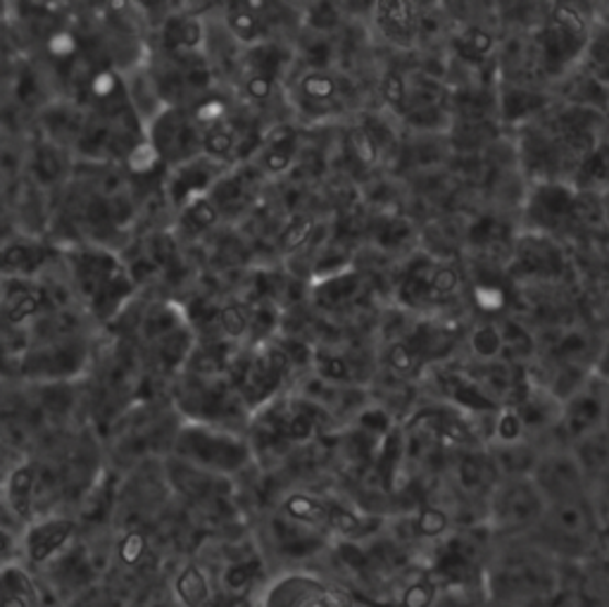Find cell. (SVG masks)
<instances>
[{"label": "cell", "instance_id": "6da1fadb", "mask_svg": "<svg viewBox=\"0 0 609 607\" xmlns=\"http://www.w3.org/2000/svg\"><path fill=\"white\" fill-rule=\"evenodd\" d=\"M593 29L576 5L555 3L533 38L539 60L553 77H560L572 65L582 63L588 51Z\"/></svg>", "mask_w": 609, "mask_h": 607}, {"label": "cell", "instance_id": "7a4b0ae2", "mask_svg": "<svg viewBox=\"0 0 609 607\" xmlns=\"http://www.w3.org/2000/svg\"><path fill=\"white\" fill-rule=\"evenodd\" d=\"M543 551L564 558H578L593 551L600 525L588 496L547 505L539 527L533 529Z\"/></svg>", "mask_w": 609, "mask_h": 607}, {"label": "cell", "instance_id": "3957f363", "mask_svg": "<svg viewBox=\"0 0 609 607\" xmlns=\"http://www.w3.org/2000/svg\"><path fill=\"white\" fill-rule=\"evenodd\" d=\"M557 591V574L553 565L535 555H510L500 565L488 570V594L492 603L519 605L539 600Z\"/></svg>", "mask_w": 609, "mask_h": 607}, {"label": "cell", "instance_id": "277c9868", "mask_svg": "<svg viewBox=\"0 0 609 607\" xmlns=\"http://www.w3.org/2000/svg\"><path fill=\"white\" fill-rule=\"evenodd\" d=\"M547 510V500L527 479H500L488 496V527L492 533H519L539 527Z\"/></svg>", "mask_w": 609, "mask_h": 607}, {"label": "cell", "instance_id": "5b68a950", "mask_svg": "<svg viewBox=\"0 0 609 607\" xmlns=\"http://www.w3.org/2000/svg\"><path fill=\"white\" fill-rule=\"evenodd\" d=\"M547 505L586 498L588 476L574 451H550L539 457L531 474Z\"/></svg>", "mask_w": 609, "mask_h": 607}, {"label": "cell", "instance_id": "8992f818", "mask_svg": "<svg viewBox=\"0 0 609 607\" xmlns=\"http://www.w3.org/2000/svg\"><path fill=\"white\" fill-rule=\"evenodd\" d=\"M353 600L339 588H329L308 576H291L272 588L267 607H351Z\"/></svg>", "mask_w": 609, "mask_h": 607}, {"label": "cell", "instance_id": "52a82bcc", "mask_svg": "<svg viewBox=\"0 0 609 607\" xmlns=\"http://www.w3.org/2000/svg\"><path fill=\"white\" fill-rule=\"evenodd\" d=\"M609 400H605L598 391L593 388H578L574 391L567 402H562V419L560 424L567 437L578 443L593 433L600 431L605 419H607Z\"/></svg>", "mask_w": 609, "mask_h": 607}, {"label": "cell", "instance_id": "ba28073f", "mask_svg": "<svg viewBox=\"0 0 609 607\" xmlns=\"http://www.w3.org/2000/svg\"><path fill=\"white\" fill-rule=\"evenodd\" d=\"M564 272V257L555 243L531 234L517 241L512 251V274L527 279H553Z\"/></svg>", "mask_w": 609, "mask_h": 607}, {"label": "cell", "instance_id": "9c48e42d", "mask_svg": "<svg viewBox=\"0 0 609 607\" xmlns=\"http://www.w3.org/2000/svg\"><path fill=\"white\" fill-rule=\"evenodd\" d=\"M376 22L388 41L398 43V46H410L419 34L422 18H419V5L414 3H379L376 5Z\"/></svg>", "mask_w": 609, "mask_h": 607}, {"label": "cell", "instance_id": "30bf717a", "mask_svg": "<svg viewBox=\"0 0 609 607\" xmlns=\"http://www.w3.org/2000/svg\"><path fill=\"white\" fill-rule=\"evenodd\" d=\"M71 533H75V522H67V519H55V522L36 527L26 539L29 560L36 562V565L46 562L69 541Z\"/></svg>", "mask_w": 609, "mask_h": 607}, {"label": "cell", "instance_id": "8fae6325", "mask_svg": "<svg viewBox=\"0 0 609 607\" xmlns=\"http://www.w3.org/2000/svg\"><path fill=\"white\" fill-rule=\"evenodd\" d=\"M174 588H177V596L186 607H220L224 596L220 588H210L208 576L193 565L177 576Z\"/></svg>", "mask_w": 609, "mask_h": 607}, {"label": "cell", "instance_id": "7c38bea8", "mask_svg": "<svg viewBox=\"0 0 609 607\" xmlns=\"http://www.w3.org/2000/svg\"><path fill=\"white\" fill-rule=\"evenodd\" d=\"M582 63H586L590 84H596V89L609 98V26H600L593 32Z\"/></svg>", "mask_w": 609, "mask_h": 607}, {"label": "cell", "instance_id": "4fadbf2b", "mask_svg": "<svg viewBox=\"0 0 609 607\" xmlns=\"http://www.w3.org/2000/svg\"><path fill=\"white\" fill-rule=\"evenodd\" d=\"M576 191L609 189V141H598V146L586 157L582 169L574 177Z\"/></svg>", "mask_w": 609, "mask_h": 607}, {"label": "cell", "instance_id": "5bb4252c", "mask_svg": "<svg viewBox=\"0 0 609 607\" xmlns=\"http://www.w3.org/2000/svg\"><path fill=\"white\" fill-rule=\"evenodd\" d=\"M36 486V472L32 465L18 467L10 476V505L20 519L32 515V496Z\"/></svg>", "mask_w": 609, "mask_h": 607}, {"label": "cell", "instance_id": "9a60e30c", "mask_svg": "<svg viewBox=\"0 0 609 607\" xmlns=\"http://www.w3.org/2000/svg\"><path fill=\"white\" fill-rule=\"evenodd\" d=\"M284 508L294 519H298V522L317 525V527H329V505L319 503V500H314L310 496L294 494L291 498H288L284 503Z\"/></svg>", "mask_w": 609, "mask_h": 607}, {"label": "cell", "instance_id": "2e32d148", "mask_svg": "<svg viewBox=\"0 0 609 607\" xmlns=\"http://www.w3.org/2000/svg\"><path fill=\"white\" fill-rule=\"evenodd\" d=\"M455 48H457L459 57H464V60L476 63L478 57H484V55H488L492 51V38H490L488 32H484V29L467 26L455 38Z\"/></svg>", "mask_w": 609, "mask_h": 607}, {"label": "cell", "instance_id": "e0dca14e", "mask_svg": "<svg viewBox=\"0 0 609 607\" xmlns=\"http://www.w3.org/2000/svg\"><path fill=\"white\" fill-rule=\"evenodd\" d=\"M229 26L241 41H255L259 36V18L248 3H234L229 8Z\"/></svg>", "mask_w": 609, "mask_h": 607}, {"label": "cell", "instance_id": "ac0fdd59", "mask_svg": "<svg viewBox=\"0 0 609 607\" xmlns=\"http://www.w3.org/2000/svg\"><path fill=\"white\" fill-rule=\"evenodd\" d=\"M347 151H351V155L362 167H372L376 157H379V148H376V141L367 129H353L347 134Z\"/></svg>", "mask_w": 609, "mask_h": 607}, {"label": "cell", "instance_id": "d6986e66", "mask_svg": "<svg viewBox=\"0 0 609 607\" xmlns=\"http://www.w3.org/2000/svg\"><path fill=\"white\" fill-rule=\"evenodd\" d=\"M451 527V519L439 508H424L414 519V531L422 539H439Z\"/></svg>", "mask_w": 609, "mask_h": 607}, {"label": "cell", "instance_id": "ffe728a7", "mask_svg": "<svg viewBox=\"0 0 609 607\" xmlns=\"http://www.w3.org/2000/svg\"><path fill=\"white\" fill-rule=\"evenodd\" d=\"M43 300H46V296H43V291H38V288H29V291H20L18 296H14L10 300L8 320L18 324V322L26 320V317L36 314L38 308L43 306Z\"/></svg>", "mask_w": 609, "mask_h": 607}, {"label": "cell", "instance_id": "44dd1931", "mask_svg": "<svg viewBox=\"0 0 609 607\" xmlns=\"http://www.w3.org/2000/svg\"><path fill=\"white\" fill-rule=\"evenodd\" d=\"M126 163L134 175H151V172H155V167L159 165V151L151 146V143H139V146L129 153Z\"/></svg>", "mask_w": 609, "mask_h": 607}, {"label": "cell", "instance_id": "7402d4cb", "mask_svg": "<svg viewBox=\"0 0 609 607\" xmlns=\"http://www.w3.org/2000/svg\"><path fill=\"white\" fill-rule=\"evenodd\" d=\"M310 234H312V222L308 220V217H296V220H291V224L281 231V236H279L281 251L300 249V245L310 239Z\"/></svg>", "mask_w": 609, "mask_h": 607}, {"label": "cell", "instance_id": "603a6c76", "mask_svg": "<svg viewBox=\"0 0 609 607\" xmlns=\"http://www.w3.org/2000/svg\"><path fill=\"white\" fill-rule=\"evenodd\" d=\"M253 565H248V562H239V565H231L224 576H222V594H231V596H239L241 591H245V586L251 584L253 580Z\"/></svg>", "mask_w": 609, "mask_h": 607}, {"label": "cell", "instance_id": "cb8c5ba5", "mask_svg": "<svg viewBox=\"0 0 609 607\" xmlns=\"http://www.w3.org/2000/svg\"><path fill=\"white\" fill-rule=\"evenodd\" d=\"M329 527L345 533V537H357V533H362L359 517L341 508V505H329Z\"/></svg>", "mask_w": 609, "mask_h": 607}, {"label": "cell", "instance_id": "d4e9b609", "mask_svg": "<svg viewBox=\"0 0 609 607\" xmlns=\"http://www.w3.org/2000/svg\"><path fill=\"white\" fill-rule=\"evenodd\" d=\"M34 251H29L26 245H10V249L0 251V269L3 272H22L32 267Z\"/></svg>", "mask_w": 609, "mask_h": 607}, {"label": "cell", "instance_id": "484cf974", "mask_svg": "<svg viewBox=\"0 0 609 607\" xmlns=\"http://www.w3.org/2000/svg\"><path fill=\"white\" fill-rule=\"evenodd\" d=\"M302 93L314 100H329L336 93V81L326 75H308L302 79Z\"/></svg>", "mask_w": 609, "mask_h": 607}, {"label": "cell", "instance_id": "4316f807", "mask_svg": "<svg viewBox=\"0 0 609 607\" xmlns=\"http://www.w3.org/2000/svg\"><path fill=\"white\" fill-rule=\"evenodd\" d=\"M186 217H188V222H191L193 227L208 229V227H212L217 222V208L212 206L210 200H196L193 206L188 208Z\"/></svg>", "mask_w": 609, "mask_h": 607}, {"label": "cell", "instance_id": "83f0119b", "mask_svg": "<svg viewBox=\"0 0 609 607\" xmlns=\"http://www.w3.org/2000/svg\"><path fill=\"white\" fill-rule=\"evenodd\" d=\"M222 327L229 336H243L245 327H248V314L239 306H226L222 310Z\"/></svg>", "mask_w": 609, "mask_h": 607}, {"label": "cell", "instance_id": "f1b7e54d", "mask_svg": "<svg viewBox=\"0 0 609 607\" xmlns=\"http://www.w3.org/2000/svg\"><path fill=\"white\" fill-rule=\"evenodd\" d=\"M231 146H234V136H231V132H226L222 126H214L206 134V148L212 155H229Z\"/></svg>", "mask_w": 609, "mask_h": 607}, {"label": "cell", "instance_id": "f546056e", "mask_svg": "<svg viewBox=\"0 0 609 607\" xmlns=\"http://www.w3.org/2000/svg\"><path fill=\"white\" fill-rule=\"evenodd\" d=\"M381 93L390 106L402 108L405 106V81H402V77H398L396 71H390V75L381 84Z\"/></svg>", "mask_w": 609, "mask_h": 607}, {"label": "cell", "instance_id": "4dcf8cb0", "mask_svg": "<svg viewBox=\"0 0 609 607\" xmlns=\"http://www.w3.org/2000/svg\"><path fill=\"white\" fill-rule=\"evenodd\" d=\"M143 551H146V539H143L141 533H129V537L120 545V553L126 565H136Z\"/></svg>", "mask_w": 609, "mask_h": 607}, {"label": "cell", "instance_id": "1f68e13d", "mask_svg": "<svg viewBox=\"0 0 609 607\" xmlns=\"http://www.w3.org/2000/svg\"><path fill=\"white\" fill-rule=\"evenodd\" d=\"M48 51L55 57H69L71 53L77 51V41H75V36L67 34V32H57L48 38Z\"/></svg>", "mask_w": 609, "mask_h": 607}, {"label": "cell", "instance_id": "d6a6232c", "mask_svg": "<svg viewBox=\"0 0 609 607\" xmlns=\"http://www.w3.org/2000/svg\"><path fill=\"white\" fill-rule=\"evenodd\" d=\"M91 91L98 98H110L114 91H118V77L112 71H98L91 81Z\"/></svg>", "mask_w": 609, "mask_h": 607}, {"label": "cell", "instance_id": "836d02e7", "mask_svg": "<svg viewBox=\"0 0 609 607\" xmlns=\"http://www.w3.org/2000/svg\"><path fill=\"white\" fill-rule=\"evenodd\" d=\"M224 103H222V100H206V103H200L198 108H196V118L200 120V122H208V124H212V122H217V120H222L224 118Z\"/></svg>", "mask_w": 609, "mask_h": 607}, {"label": "cell", "instance_id": "e575fe53", "mask_svg": "<svg viewBox=\"0 0 609 607\" xmlns=\"http://www.w3.org/2000/svg\"><path fill=\"white\" fill-rule=\"evenodd\" d=\"M245 89H248V96L253 100H267L269 93H272V79L257 75V77H253L248 81V86H245Z\"/></svg>", "mask_w": 609, "mask_h": 607}, {"label": "cell", "instance_id": "d590c367", "mask_svg": "<svg viewBox=\"0 0 609 607\" xmlns=\"http://www.w3.org/2000/svg\"><path fill=\"white\" fill-rule=\"evenodd\" d=\"M319 369H322V374L329 379H343L347 374L345 363L339 357H322V360H319Z\"/></svg>", "mask_w": 609, "mask_h": 607}, {"label": "cell", "instance_id": "8d00e7d4", "mask_svg": "<svg viewBox=\"0 0 609 607\" xmlns=\"http://www.w3.org/2000/svg\"><path fill=\"white\" fill-rule=\"evenodd\" d=\"M265 165L269 172H284L288 165H291V151L288 148H274L267 157Z\"/></svg>", "mask_w": 609, "mask_h": 607}, {"label": "cell", "instance_id": "74e56055", "mask_svg": "<svg viewBox=\"0 0 609 607\" xmlns=\"http://www.w3.org/2000/svg\"><path fill=\"white\" fill-rule=\"evenodd\" d=\"M598 374L609 382V343L605 345V351H602V355L598 360Z\"/></svg>", "mask_w": 609, "mask_h": 607}, {"label": "cell", "instance_id": "f35d334b", "mask_svg": "<svg viewBox=\"0 0 609 607\" xmlns=\"http://www.w3.org/2000/svg\"><path fill=\"white\" fill-rule=\"evenodd\" d=\"M10 537H8V533H3V531H0V558H5L8 555V551H10Z\"/></svg>", "mask_w": 609, "mask_h": 607}, {"label": "cell", "instance_id": "ab89813d", "mask_svg": "<svg viewBox=\"0 0 609 607\" xmlns=\"http://www.w3.org/2000/svg\"><path fill=\"white\" fill-rule=\"evenodd\" d=\"M600 476H602V482H605V486H607V490H609V462H607V467H605V472H602Z\"/></svg>", "mask_w": 609, "mask_h": 607}, {"label": "cell", "instance_id": "60d3db41", "mask_svg": "<svg viewBox=\"0 0 609 607\" xmlns=\"http://www.w3.org/2000/svg\"><path fill=\"white\" fill-rule=\"evenodd\" d=\"M490 607H519V605H507V603H492Z\"/></svg>", "mask_w": 609, "mask_h": 607}]
</instances>
